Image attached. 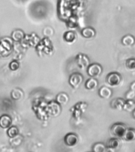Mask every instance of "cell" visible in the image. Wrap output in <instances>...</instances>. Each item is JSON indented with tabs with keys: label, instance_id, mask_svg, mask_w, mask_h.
Returning <instances> with one entry per match:
<instances>
[{
	"label": "cell",
	"instance_id": "obj_1",
	"mask_svg": "<svg viewBox=\"0 0 135 152\" xmlns=\"http://www.w3.org/2000/svg\"><path fill=\"white\" fill-rule=\"evenodd\" d=\"M36 51L40 57L52 55L53 53V45L52 40L48 37H44L40 40L36 47Z\"/></svg>",
	"mask_w": 135,
	"mask_h": 152
},
{
	"label": "cell",
	"instance_id": "obj_2",
	"mask_svg": "<svg viewBox=\"0 0 135 152\" xmlns=\"http://www.w3.org/2000/svg\"><path fill=\"white\" fill-rule=\"evenodd\" d=\"M14 40L11 37H2L0 39V58L8 57L13 52Z\"/></svg>",
	"mask_w": 135,
	"mask_h": 152
},
{
	"label": "cell",
	"instance_id": "obj_3",
	"mask_svg": "<svg viewBox=\"0 0 135 152\" xmlns=\"http://www.w3.org/2000/svg\"><path fill=\"white\" fill-rule=\"evenodd\" d=\"M128 127L123 123H115L111 127L110 134L114 138H117L122 140L123 135L125 134L126 131L127 130Z\"/></svg>",
	"mask_w": 135,
	"mask_h": 152
},
{
	"label": "cell",
	"instance_id": "obj_4",
	"mask_svg": "<svg viewBox=\"0 0 135 152\" xmlns=\"http://www.w3.org/2000/svg\"><path fill=\"white\" fill-rule=\"evenodd\" d=\"M38 102L33 104V109L36 113V116L39 119L44 120L45 119L44 116H47V103L45 102L43 99H38Z\"/></svg>",
	"mask_w": 135,
	"mask_h": 152
},
{
	"label": "cell",
	"instance_id": "obj_5",
	"mask_svg": "<svg viewBox=\"0 0 135 152\" xmlns=\"http://www.w3.org/2000/svg\"><path fill=\"white\" fill-rule=\"evenodd\" d=\"M88 75L89 76L90 78H97L100 76V75L103 72V67L99 64L97 63H93V64H90V65L88 66L86 69Z\"/></svg>",
	"mask_w": 135,
	"mask_h": 152
},
{
	"label": "cell",
	"instance_id": "obj_6",
	"mask_svg": "<svg viewBox=\"0 0 135 152\" xmlns=\"http://www.w3.org/2000/svg\"><path fill=\"white\" fill-rule=\"evenodd\" d=\"M122 75L118 72H111L106 77V82L111 87L117 86L122 82Z\"/></svg>",
	"mask_w": 135,
	"mask_h": 152
},
{
	"label": "cell",
	"instance_id": "obj_7",
	"mask_svg": "<svg viewBox=\"0 0 135 152\" xmlns=\"http://www.w3.org/2000/svg\"><path fill=\"white\" fill-rule=\"evenodd\" d=\"M40 37L36 33H31L28 35L25 36V37L21 41H23L24 45H25V47H36L38 43L40 42Z\"/></svg>",
	"mask_w": 135,
	"mask_h": 152
},
{
	"label": "cell",
	"instance_id": "obj_8",
	"mask_svg": "<svg viewBox=\"0 0 135 152\" xmlns=\"http://www.w3.org/2000/svg\"><path fill=\"white\" fill-rule=\"evenodd\" d=\"M47 111L49 116H58L62 112L61 105L56 101H52L47 103Z\"/></svg>",
	"mask_w": 135,
	"mask_h": 152
},
{
	"label": "cell",
	"instance_id": "obj_9",
	"mask_svg": "<svg viewBox=\"0 0 135 152\" xmlns=\"http://www.w3.org/2000/svg\"><path fill=\"white\" fill-rule=\"evenodd\" d=\"M84 81V77L81 73H73L69 78V84L73 89H78Z\"/></svg>",
	"mask_w": 135,
	"mask_h": 152
},
{
	"label": "cell",
	"instance_id": "obj_10",
	"mask_svg": "<svg viewBox=\"0 0 135 152\" xmlns=\"http://www.w3.org/2000/svg\"><path fill=\"white\" fill-rule=\"evenodd\" d=\"M76 64L78 66V67L82 70H85L88 68V66L90 65V59L88 57L87 55L83 54V53H79L77 55L75 58Z\"/></svg>",
	"mask_w": 135,
	"mask_h": 152
},
{
	"label": "cell",
	"instance_id": "obj_11",
	"mask_svg": "<svg viewBox=\"0 0 135 152\" xmlns=\"http://www.w3.org/2000/svg\"><path fill=\"white\" fill-rule=\"evenodd\" d=\"M64 143L67 146V147H75L76 145L78 143L79 139L78 136L76 135L75 133L70 132L67 133L65 136H64Z\"/></svg>",
	"mask_w": 135,
	"mask_h": 152
},
{
	"label": "cell",
	"instance_id": "obj_12",
	"mask_svg": "<svg viewBox=\"0 0 135 152\" xmlns=\"http://www.w3.org/2000/svg\"><path fill=\"white\" fill-rule=\"evenodd\" d=\"M126 102V99L122 97L115 98L110 103V106L111 109H117V110H123V106Z\"/></svg>",
	"mask_w": 135,
	"mask_h": 152
},
{
	"label": "cell",
	"instance_id": "obj_13",
	"mask_svg": "<svg viewBox=\"0 0 135 152\" xmlns=\"http://www.w3.org/2000/svg\"><path fill=\"white\" fill-rule=\"evenodd\" d=\"M12 125L11 116L8 114H3L0 116V128L7 129Z\"/></svg>",
	"mask_w": 135,
	"mask_h": 152
},
{
	"label": "cell",
	"instance_id": "obj_14",
	"mask_svg": "<svg viewBox=\"0 0 135 152\" xmlns=\"http://www.w3.org/2000/svg\"><path fill=\"white\" fill-rule=\"evenodd\" d=\"M81 34L85 39H92L96 37V30L92 27H85L81 30Z\"/></svg>",
	"mask_w": 135,
	"mask_h": 152
},
{
	"label": "cell",
	"instance_id": "obj_15",
	"mask_svg": "<svg viewBox=\"0 0 135 152\" xmlns=\"http://www.w3.org/2000/svg\"><path fill=\"white\" fill-rule=\"evenodd\" d=\"M98 94L104 99H109L112 96V90L107 86H102L99 89Z\"/></svg>",
	"mask_w": 135,
	"mask_h": 152
},
{
	"label": "cell",
	"instance_id": "obj_16",
	"mask_svg": "<svg viewBox=\"0 0 135 152\" xmlns=\"http://www.w3.org/2000/svg\"><path fill=\"white\" fill-rule=\"evenodd\" d=\"M122 140H123L125 142H131L135 141V129L134 128H127L125 134L123 135Z\"/></svg>",
	"mask_w": 135,
	"mask_h": 152
},
{
	"label": "cell",
	"instance_id": "obj_17",
	"mask_svg": "<svg viewBox=\"0 0 135 152\" xmlns=\"http://www.w3.org/2000/svg\"><path fill=\"white\" fill-rule=\"evenodd\" d=\"M25 36V33H24L23 30L21 29H15L12 32L11 37L12 40H14V42H21V40H23L24 37Z\"/></svg>",
	"mask_w": 135,
	"mask_h": 152
},
{
	"label": "cell",
	"instance_id": "obj_18",
	"mask_svg": "<svg viewBox=\"0 0 135 152\" xmlns=\"http://www.w3.org/2000/svg\"><path fill=\"white\" fill-rule=\"evenodd\" d=\"M70 97L69 95L65 92H60L56 96L55 101L59 103L60 105H65L69 102Z\"/></svg>",
	"mask_w": 135,
	"mask_h": 152
},
{
	"label": "cell",
	"instance_id": "obj_19",
	"mask_svg": "<svg viewBox=\"0 0 135 152\" xmlns=\"http://www.w3.org/2000/svg\"><path fill=\"white\" fill-rule=\"evenodd\" d=\"M63 40L66 41V42L69 43V44H71V43H73L77 39V34L73 30H69L65 32L63 34Z\"/></svg>",
	"mask_w": 135,
	"mask_h": 152
},
{
	"label": "cell",
	"instance_id": "obj_20",
	"mask_svg": "<svg viewBox=\"0 0 135 152\" xmlns=\"http://www.w3.org/2000/svg\"><path fill=\"white\" fill-rule=\"evenodd\" d=\"M121 42H122V45L126 47H130V46L135 45V37L133 35L127 34V35L123 37Z\"/></svg>",
	"mask_w": 135,
	"mask_h": 152
},
{
	"label": "cell",
	"instance_id": "obj_21",
	"mask_svg": "<svg viewBox=\"0 0 135 152\" xmlns=\"http://www.w3.org/2000/svg\"><path fill=\"white\" fill-rule=\"evenodd\" d=\"M98 86V81L96 78H89L85 83V87L88 90H93Z\"/></svg>",
	"mask_w": 135,
	"mask_h": 152
},
{
	"label": "cell",
	"instance_id": "obj_22",
	"mask_svg": "<svg viewBox=\"0 0 135 152\" xmlns=\"http://www.w3.org/2000/svg\"><path fill=\"white\" fill-rule=\"evenodd\" d=\"M106 146L114 150H118L121 146L120 140H119V139H117V138H110L107 142Z\"/></svg>",
	"mask_w": 135,
	"mask_h": 152
},
{
	"label": "cell",
	"instance_id": "obj_23",
	"mask_svg": "<svg viewBox=\"0 0 135 152\" xmlns=\"http://www.w3.org/2000/svg\"><path fill=\"white\" fill-rule=\"evenodd\" d=\"M135 109V101L134 100H126L125 104L123 106V110L128 113H133Z\"/></svg>",
	"mask_w": 135,
	"mask_h": 152
},
{
	"label": "cell",
	"instance_id": "obj_24",
	"mask_svg": "<svg viewBox=\"0 0 135 152\" xmlns=\"http://www.w3.org/2000/svg\"><path fill=\"white\" fill-rule=\"evenodd\" d=\"M23 91L21 90V89H19V88H15L14 90L11 91V98L14 101H18L21 98V97H23Z\"/></svg>",
	"mask_w": 135,
	"mask_h": 152
},
{
	"label": "cell",
	"instance_id": "obj_25",
	"mask_svg": "<svg viewBox=\"0 0 135 152\" xmlns=\"http://www.w3.org/2000/svg\"><path fill=\"white\" fill-rule=\"evenodd\" d=\"M7 135L9 136V138H14L16 137L19 135V129L16 126H10L9 128H7Z\"/></svg>",
	"mask_w": 135,
	"mask_h": 152
},
{
	"label": "cell",
	"instance_id": "obj_26",
	"mask_svg": "<svg viewBox=\"0 0 135 152\" xmlns=\"http://www.w3.org/2000/svg\"><path fill=\"white\" fill-rule=\"evenodd\" d=\"M107 148L106 144L103 142H96L92 147V152H104Z\"/></svg>",
	"mask_w": 135,
	"mask_h": 152
},
{
	"label": "cell",
	"instance_id": "obj_27",
	"mask_svg": "<svg viewBox=\"0 0 135 152\" xmlns=\"http://www.w3.org/2000/svg\"><path fill=\"white\" fill-rule=\"evenodd\" d=\"M126 68L130 71H135V58H130L126 61Z\"/></svg>",
	"mask_w": 135,
	"mask_h": 152
},
{
	"label": "cell",
	"instance_id": "obj_28",
	"mask_svg": "<svg viewBox=\"0 0 135 152\" xmlns=\"http://www.w3.org/2000/svg\"><path fill=\"white\" fill-rule=\"evenodd\" d=\"M9 68L12 71H17L20 68V64H19V62L17 61V60H13V61H11L9 64Z\"/></svg>",
	"mask_w": 135,
	"mask_h": 152
},
{
	"label": "cell",
	"instance_id": "obj_29",
	"mask_svg": "<svg viewBox=\"0 0 135 152\" xmlns=\"http://www.w3.org/2000/svg\"><path fill=\"white\" fill-rule=\"evenodd\" d=\"M74 108L77 109H79L80 111H81L82 113H84V112L87 109V107H88V104L87 103H85V102H78V103H77V104L74 105Z\"/></svg>",
	"mask_w": 135,
	"mask_h": 152
},
{
	"label": "cell",
	"instance_id": "obj_30",
	"mask_svg": "<svg viewBox=\"0 0 135 152\" xmlns=\"http://www.w3.org/2000/svg\"><path fill=\"white\" fill-rule=\"evenodd\" d=\"M126 100H134L135 98V92L133 90H128L125 94Z\"/></svg>",
	"mask_w": 135,
	"mask_h": 152
},
{
	"label": "cell",
	"instance_id": "obj_31",
	"mask_svg": "<svg viewBox=\"0 0 135 152\" xmlns=\"http://www.w3.org/2000/svg\"><path fill=\"white\" fill-rule=\"evenodd\" d=\"M130 90H133L135 92V81H134L133 83H131V84L130 85Z\"/></svg>",
	"mask_w": 135,
	"mask_h": 152
},
{
	"label": "cell",
	"instance_id": "obj_32",
	"mask_svg": "<svg viewBox=\"0 0 135 152\" xmlns=\"http://www.w3.org/2000/svg\"><path fill=\"white\" fill-rule=\"evenodd\" d=\"M104 152H115V150L112 149V148H110V147H107L106 150H105V151Z\"/></svg>",
	"mask_w": 135,
	"mask_h": 152
},
{
	"label": "cell",
	"instance_id": "obj_33",
	"mask_svg": "<svg viewBox=\"0 0 135 152\" xmlns=\"http://www.w3.org/2000/svg\"><path fill=\"white\" fill-rule=\"evenodd\" d=\"M132 114H133V117H134V118L135 119V109H134V112H133V113H132Z\"/></svg>",
	"mask_w": 135,
	"mask_h": 152
}]
</instances>
